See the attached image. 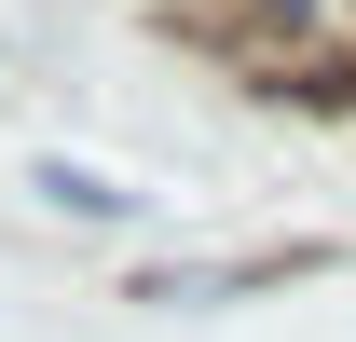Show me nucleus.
I'll return each instance as SVG.
<instances>
[{
    "mask_svg": "<svg viewBox=\"0 0 356 342\" xmlns=\"http://www.w3.org/2000/svg\"><path fill=\"white\" fill-rule=\"evenodd\" d=\"M42 192H55L69 219H124V206H137V192H110V178H83V165H42Z\"/></svg>",
    "mask_w": 356,
    "mask_h": 342,
    "instance_id": "nucleus-1",
    "label": "nucleus"
}]
</instances>
